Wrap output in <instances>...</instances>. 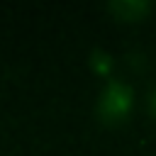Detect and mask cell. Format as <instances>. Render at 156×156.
<instances>
[{
	"instance_id": "1",
	"label": "cell",
	"mask_w": 156,
	"mask_h": 156,
	"mask_svg": "<svg viewBox=\"0 0 156 156\" xmlns=\"http://www.w3.org/2000/svg\"><path fill=\"white\" fill-rule=\"evenodd\" d=\"M132 102H134V93L127 83L122 80H110L102 93H100V100H98V112L105 122L110 124H117L122 119L129 117L132 112Z\"/></svg>"
},
{
	"instance_id": "2",
	"label": "cell",
	"mask_w": 156,
	"mask_h": 156,
	"mask_svg": "<svg viewBox=\"0 0 156 156\" xmlns=\"http://www.w3.org/2000/svg\"><path fill=\"white\" fill-rule=\"evenodd\" d=\"M110 12L122 22H139L144 15H149V2H141V0H115V2H110Z\"/></svg>"
},
{
	"instance_id": "3",
	"label": "cell",
	"mask_w": 156,
	"mask_h": 156,
	"mask_svg": "<svg viewBox=\"0 0 156 156\" xmlns=\"http://www.w3.org/2000/svg\"><path fill=\"white\" fill-rule=\"evenodd\" d=\"M90 61H93V66H95L98 73H107L112 68V61H110V56L105 51H93V58Z\"/></svg>"
},
{
	"instance_id": "4",
	"label": "cell",
	"mask_w": 156,
	"mask_h": 156,
	"mask_svg": "<svg viewBox=\"0 0 156 156\" xmlns=\"http://www.w3.org/2000/svg\"><path fill=\"white\" fill-rule=\"evenodd\" d=\"M149 110H151V115L156 117V90L151 93V98H149Z\"/></svg>"
}]
</instances>
